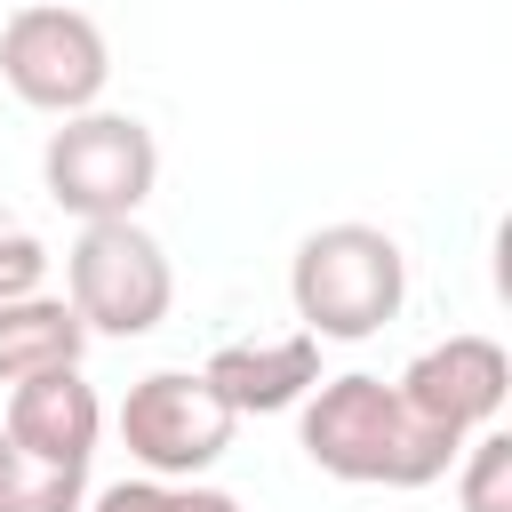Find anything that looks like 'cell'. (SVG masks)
Here are the masks:
<instances>
[{"instance_id":"obj_8","label":"cell","mask_w":512,"mask_h":512,"mask_svg":"<svg viewBox=\"0 0 512 512\" xmlns=\"http://www.w3.org/2000/svg\"><path fill=\"white\" fill-rule=\"evenodd\" d=\"M96 432H104V408L80 368H40V376L8 384V440L16 448L48 456V464H88Z\"/></svg>"},{"instance_id":"obj_11","label":"cell","mask_w":512,"mask_h":512,"mask_svg":"<svg viewBox=\"0 0 512 512\" xmlns=\"http://www.w3.org/2000/svg\"><path fill=\"white\" fill-rule=\"evenodd\" d=\"M88 464H48L0 432V512H80Z\"/></svg>"},{"instance_id":"obj_13","label":"cell","mask_w":512,"mask_h":512,"mask_svg":"<svg viewBox=\"0 0 512 512\" xmlns=\"http://www.w3.org/2000/svg\"><path fill=\"white\" fill-rule=\"evenodd\" d=\"M96 512H240V504L224 488H200V480H184V488H168V480H120V488L96 496Z\"/></svg>"},{"instance_id":"obj_4","label":"cell","mask_w":512,"mask_h":512,"mask_svg":"<svg viewBox=\"0 0 512 512\" xmlns=\"http://www.w3.org/2000/svg\"><path fill=\"white\" fill-rule=\"evenodd\" d=\"M40 176L56 192V208L72 216H136V200L160 176V144L136 112H64V128L40 152Z\"/></svg>"},{"instance_id":"obj_7","label":"cell","mask_w":512,"mask_h":512,"mask_svg":"<svg viewBox=\"0 0 512 512\" xmlns=\"http://www.w3.org/2000/svg\"><path fill=\"white\" fill-rule=\"evenodd\" d=\"M504 384H512L504 344H496V336H480V328H464V336H448V344H432V352H416V360H408L400 400H408L424 424H440V432H456V440H464L480 416H496V408H504Z\"/></svg>"},{"instance_id":"obj_14","label":"cell","mask_w":512,"mask_h":512,"mask_svg":"<svg viewBox=\"0 0 512 512\" xmlns=\"http://www.w3.org/2000/svg\"><path fill=\"white\" fill-rule=\"evenodd\" d=\"M40 264H48V248L8 224V232H0V296H32V288H40Z\"/></svg>"},{"instance_id":"obj_6","label":"cell","mask_w":512,"mask_h":512,"mask_svg":"<svg viewBox=\"0 0 512 512\" xmlns=\"http://www.w3.org/2000/svg\"><path fill=\"white\" fill-rule=\"evenodd\" d=\"M232 408H224V392L200 376V368H152V376H136L128 384V400H120V440L152 464V472H208L224 448H232Z\"/></svg>"},{"instance_id":"obj_1","label":"cell","mask_w":512,"mask_h":512,"mask_svg":"<svg viewBox=\"0 0 512 512\" xmlns=\"http://www.w3.org/2000/svg\"><path fill=\"white\" fill-rule=\"evenodd\" d=\"M456 448H464V440L440 432V424H424V416L400 400V384H384V376H328V384H312V400H304V456H312L320 472H336V480L424 488V480L448 472Z\"/></svg>"},{"instance_id":"obj_12","label":"cell","mask_w":512,"mask_h":512,"mask_svg":"<svg viewBox=\"0 0 512 512\" xmlns=\"http://www.w3.org/2000/svg\"><path fill=\"white\" fill-rule=\"evenodd\" d=\"M456 496H464V512H512V432H488L464 448Z\"/></svg>"},{"instance_id":"obj_9","label":"cell","mask_w":512,"mask_h":512,"mask_svg":"<svg viewBox=\"0 0 512 512\" xmlns=\"http://www.w3.org/2000/svg\"><path fill=\"white\" fill-rule=\"evenodd\" d=\"M232 416H264V408H288L320 384V336L312 328H288V336H264V344H216L208 368H200Z\"/></svg>"},{"instance_id":"obj_10","label":"cell","mask_w":512,"mask_h":512,"mask_svg":"<svg viewBox=\"0 0 512 512\" xmlns=\"http://www.w3.org/2000/svg\"><path fill=\"white\" fill-rule=\"evenodd\" d=\"M80 312L64 296H0V384L16 376H40V368H80Z\"/></svg>"},{"instance_id":"obj_5","label":"cell","mask_w":512,"mask_h":512,"mask_svg":"<svg viewBox=\"0 0 512 512\" xmlns=\"http://www.w3.org/2000/svg\"><path fill=\"white\" fill-rule=\"evenodd\" d=\"M0 80L40 112H88L96 88L112 80V48L88 8L32 0L0 24Z\"/></svg>"},{"instance_id":"obj_3","label":"cell","mask_w":512,"mask_h":512,"mask_svg":"<svg viewBox=\"0 0 512 512\" xmlns=\"http://www.w3.org/2000/svg\"><path fill=\"white\" fill-rule=\"evenodd\" d=\"M64 280H72V312L80 328H104V336H144L160 328L168 296H176V272H168V248L136 224V216H96L80 224L72 256H64Z\"/></svg>"},{"instance_id":"obj_2","label":"cell","mask_w":512,"mask_h":512,"mask_svg":"<svg viewBox=\"0 0 512 512\" xmlns=\"http://www.w3.org/2000/svg\"><path fill=\"white\" fill-rule=\"evenodd\" d=\"M288 296L312 336H376L408 296V256L392 232L344 216V224L304 232V248L288 264Z\"/></svg>"}]
</instances>
